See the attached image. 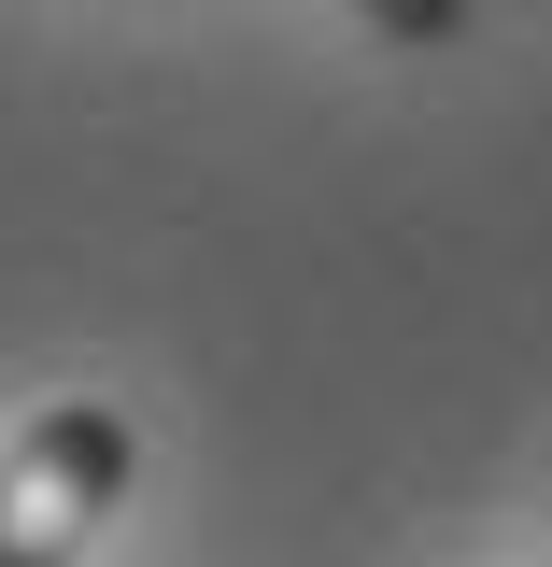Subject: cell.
Instances as JSON below:
<instances>
[{"label":"cell","mask_w":552,"mask_h":567,"mask_svg":"<svg viewBox=\"0 0 552 567\" xmlns=\"http://www.w3.org/2000/svg\"><path fill=\"white\" fill-rule=\"evenodd\" d=\"M368 14H383L397 43H454V29H468V0H368Z\"/></svg>","instance_id":"cell-2"},{"label":"cell","mask_w":552,"mask_h":567,"mask_svg":"<svg viewBox=\"0 0 552 567\" xmlns=\"http://www.w3.org/2000/svg\"><path fill=\"white\" fill-rule=\"evenodd\" d=\"M114 496H128V412L58 398V412L0 454V567H71Z\"/></svg>","instance_id":"cell-1"}]
</instances>
